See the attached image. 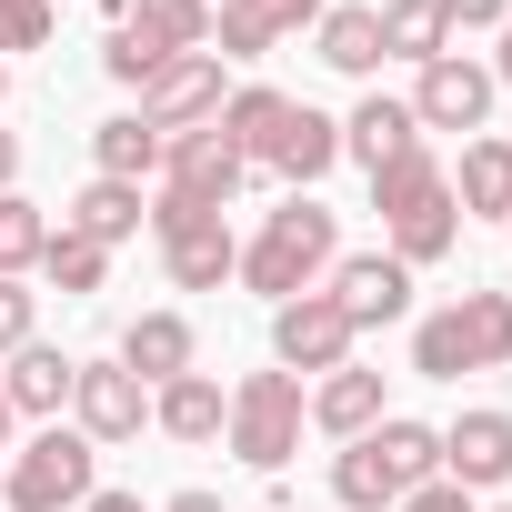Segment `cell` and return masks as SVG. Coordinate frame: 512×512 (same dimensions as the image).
I'll list each match as a JSON object with an SVG mask.
<instances>
[{
    "label": "cell",
    "mask_w": 512,
    "mask_h": 512,
    "mask_svg": "<svg viewBox=\"0 0 512 512\" xmlns=\"http://www.w3.org/2000/svg\"><path fill=\"white\" fill-rule=\"evenodd\" d=\"M221 131H231V151H241V161L282 171L292 191H302V181H322V171L342 161V121H322L312 101H292V91H262V81L221 101Z\"/></svg>",
    "instance_id": "6da1fadb"
},
{
    "label": "cell",
    "mask_w": 512,
    "mask_h": 512,
    "mask_svg": "<svg viewBox=\"0 0 512 512\" xmlns=\"http://www.w3.org/2000/svg\"><path fill=\"white\" fill-rule=\"evenodd\" d=\"M272 512H282V502H272Z\"/></svg>",
    "instance_id": "60d3db41"
},
{
    "label": "cell",
    "mask_w": 512,
    "mask_h": 512,
    "mask_svg": "<svg viewBox=\"0 0 512 512\" xmlns=\"http://www.w3.org/2000/svg\"><path fill=\"white\" fill-rule=\"evenodd\" d=\"M492 81H512V11H502V51H492Z\"/></svg>",
    "instance_id": "74e56055"
},
{
    "label": "cell",
    "mask_w": 512,
    "mask_h": 512,
    "mask_svg": "<svg viewBox=\"0 0 512 512\" xmlns=\"http://www.w3.org/2000/svg\"><path fill=\"white\" fill-rule=\"evenodd\" d=\"M322 61H332L342 81H372V71H382V11H372V0L322 11Z\"/></svg>",
    "instance_id": "cb8c5ba5"
},
{
    "label": "cell",
    "mask_w": 512,
    "mask_h": 512,
    "mask_svg": "<svg viewBox=\"0 0 512 512\" xmlns=\"http://www.w3.org/2000/svg\"><path fill=\"white\" fill-rule=\"evenodd\" d=\"M161 512H231V502H221V492H171Z\"/></svg>",
    "instance_id": "e575fe53"
},
{
    "label": "cell",
    "mask_w": 512,
    "mask_h": 512,
    "mask_svg": "<svg viewBox=\"0 0 512 512\" xmlns=\"http://www.w3.org/2000/svg\"><path fill=\"white\" fill-rule=\"evenodd\" d=\"M442 482H462V492L512 482V412H462L442 432Z\"/></svg>",
    "instance_id": "5bb4252c"
},
{
    "label": "cell",
    "mask_w": 512,
    "mask_h": 512,
    "mask_svg": "<svg viewBox=\"0 0 512 512\" xmlns=\"http://www.w3.org/2000/svg\"><path fill=\"white\" fill-rule=\"evenodd\" d=\"M151 422H161L171 442H221V422H231V392H221L211 372H181V382H161V392H151Z\"/></svg>",
    "instance_id": "ac0fdd59"
},
{
    "label": "cell",
    "mask_w": 512,
    "mask_h": 512,
    "mask_svg": "<svg viewBox=\"0 0 512 512\" xmlns=\"http://www.w3.org/2000/svg\"><path fill=\"white\" fill-rule=\"evenodd\" d=\"M141 221H151V211H141V181H101V171H91V181H81V201L61 211V231H81V241H101V251H111V241H131Z\"/></svg>",
    "instance_id": "ffe728a7"
},
{
    "label": "cell",
    "mask_w": 512,
    "mask_h": 512,
    "mask_svg": "<svg viewBox=\"0 0 512 512\" xmlns=\"http://www.w3.org/2000/svg\"><path fill=\"white\" fill-rule=\"evenodd\" d=\"M332 262H342L332 211H322L312 191H292V201L262 221V241L241 251V282H251V292H272V302H292V292H322V282H332Z\"/></svg>",
    "instance_id": "3957f363"
},
{
    "label": "cell",
    "mask_w": 512,
    "mask_h": 512,
    "mask_svg": "<svg viewBox=\"0 0 512 512\" xmlns=\"http://www.w3.org/2000/svg\"><path fill=\"white\" fill-rule=\"evenodd\" d=\"M161 61H181V51H151L141 31H111V51H101V71H111L121 91H151V71H161Z\"/></svg>",
    "instance_id": "f546056e"
},
{
    "label": "cell",
    "mask_w": 512,
    "mask_h": 512,
    "mask_svg": "<svg viewBox=\"0 0 512 512\" xmlns=\"http://www.w3.org/2000/svg\"><path fill=\"white\" fill-rule=\"evenodd\" d=\"M0 442H11V402H0Z\"/></svg>",
    "instance_id": "ab89813d"
},
{
    "label": "cell",
    "mask_w": 512,
    "mask_h": 512,
    "mask_svg": "<svg viewBox=\"0 0 512 512\" xmlns=\"http://www.w3.org/2000/svg\"><path fill=\"white\" fill-rule=\"evenodd\" d=\"M141 422H151V382H131L121 362H81V372H71V432H81L91 452L131 442Z\"/></svg>",
    "instance_id": "30bf717a"
},
{
    "label": "cell",
    "mask_w": 512,
    "mask_h": 512,
    "mask_svg": "<svg viewBox=\"0 0 512 512\" xmlns=\"http://www.w3.org/2000/svg\"><path fill=\"white\" fill-rule=\"evenodd\" d=\"M422 131H412V101H392V91H372L352 121H342V151L362 161V171H382V161H402Z\"/></svg>",
    "instance_id": "603a6c76"
},
{
    "label": "cell",
    "mask_w": 512,
    "mask_h": 512,
    "mask_svg": "<svg viewBox=\"0 0 512 512\" xmlns=\"http://www.w3.org/2000/svg\"><path fill=\"white\" fill-rule=\"evenodd\" d=\"M0 101H11V61H0Z\"/></svg>",
    "instance_id": "f35d334b"
},
{
    "label": "cell",
    "mask_w": 512,
    "mask_h": 512,
    "mask_svg": "<svg viewBox=\"0 0 512 512\" xmlns=\"http://www.w3.org/2000/svg\"><path fill=\"white\" fill-rule=\"evenodd\" d=\"M191 352H201V342H191V322H181V312H141V322L121 332V352H111V362H121L131 382H151V392H161V382H181V372H191Z\"/></svg>",
    "instance_id": "2e32d148"
},
{
    "label": "cell",
    "mask_w": 512,
    "mask_h": 512,
    "mask_svg": "<svg viewBox=\"0 0 512 512\" xmlns=\"http://www.w3.org/2000/svg\"><path fill=\"white\" fill-rule=\"evenodd\" d=\"M241 151H231V131L221 121H201V131H171L161 141V201H181V211H231V191H241Z\"/></svg>",
    "instance_id": "52a82bcc"
},
{
    "label": "cell",
    "mask_w": 512,
    "mask_h": 512,
    "mask_svg": "<svg viewBox=\"0 0 512 512\" xmlns=\"http://www.w3.org/2000/svg\"><path fill=\"white\" fill-rule=\"evenodd\" d=\"M21 342H31V292L0 282V352H21Z\"/></svg>",
    "instance_id": "1f68e13d"
},
{
    "label": "cell",
    "mask_w": 512,
    "mask_h": 512,
    "mask_svg": "<svg viewBox=\"0 0 512 512\" xmlns=\"http://www.w3.org/2000/svg\"><path fill=\"white\" fill-rule=\"evenodd\" d=\"M151 231H161V272H171L181 292H221V282L241 272V241H231V221H221V211L151 201Z\"/></svg>",
    "instance_id": "ba28073f"
},
{
    "label": "cell",
    "mask_w": 512,
    "mask_h": 512,
    "mask_svg": "<svg viewBox=\"0 0 512 512\" xmlns=\"http://www.w3.org/2000/svg\"><path fill=\"white\" fill-rule=\"evenodd\" d=\"M41 272H51L61 292H101V282H111V251L81 241V231H51V241H41Z\"/></svg>",
    "instance_id": "f1b7e54d"
},
{
    "label": "cell",
    "mask_w": 512,
    "mask_h": 512,
    "mask_svg": "<svg viewBox=\"0 0 512 512\" xmlns=\"http://www.w3.org/2000/svg\"><path fill=\"white\" fill-rule=\"evenodd\" d=\"M41 241H51L41 201H21V191H0V282H21V272H41Z\"/></svg>",
    "instance_id": "83f0119b"
},
{
    "label": "cell",
    "mask_w": 512,
    "mask_h": 512,
    "mask_svg": "<svg viewBox=\"0 0 512 512\" xmlns=\"http://www.w3.org/2000/svg\"><path fill=\"white\" fill-rule=\"evenodd\" d=\"M71 372H81L71 352H51V342H21V352H11V382H0V402H11V412H41V422H51V412L71 402Z\"/></svg>",
    "instance_id": "7402d4cb"
},
{
    "label": "cell",
    "mask_w": 512,
    "mask_h": 512,
    "mask_svg": "<svg viewBox=\"0 0 512 512\" xmlns=\"http://www.w3.org/2000/svg\"><path fill=\"white\" fill-rule=\"evenodd\" d=\"M492 362H512V292H462V302L412 322L422 382H462V372H492Z\"/></svg>",
    "instance_id": "277c9868"
},
{
    "label": "cell",
    "mask_w": 512,
    "mask_h": 512,
    "mask_svg": "<svg viewBox=\"0 0 512 512\" xmlns=\"http://www.w3.org/2000/svg\"><path fill=\"white\" fill-rule=\"evenodd\" d=\"M392 512H472V492H462V482H422V492H402Z\"/></svg>",
    "instance_id": "d6a6232c"
},
{
    "label": "cell",
    "mask_w": 512,
    "mask_h": 512,
    "mask_svg": "<svg viewBox=\"0 0 512 512\" xmlns=\"http://www.w3.org/2000/svg\"><path fill=\"white\" fill-rule=\"evenodd\" d=\"M221 51H181V61H161L151 71V91H141V121L171 141V131H201V121H221Z\"/></svg>",
    "instance_id": "8fae6325"
},
{
    "label": "cell",
    "mask_w": 512,
    "mask_h": 512,
    "mask_svg": "<svg viewBox=\"0 0 512 512\" xmlns=\"http://www.w3.org/2000/svg\"><path fill=\"white\" fill-rule=\"evenodd\" d=\"M51 41V0H0V61Z\"/></svg>",
    "instance_id": "4dcf8cb0"
},
{
    "label": "cell",
    "mask_w": 512,
    "mask_h": 512,
    "mask_svg": "<svg viewBox=\"0 0 512 512\" xmlns=\"http://www.w3.org/2000/svg\"><path fill=\"white\" fill-rule=\"evenodd\" d=\"M362 442H372V462L392 472V492H422V482H442V432H432V422H412V412H382Z\"/></svg>",
    "instance_id": "e0dca14e"
},
{
    "label": "cell",
    "mask_w": 512,
    "mask_h": 512,
    "mask_svg": "<svg viewBox=\"0 0 512 512\" xmlns=\"http://www.w3.org/2000/svg\"><path fill=\"white\" fill-rule=\"evenodd\" d=\"M302 422H312V402H302V372H241L231 382V452L251 462V472H282L292 452H302Z\"/></svg>",
    "instance_id": "5b68a950"
},
{
    "label": "cell",
    "mask_w": 512,
    "mask_h": 512,
    "mask_svg": "<svg viewBox=\"0 0 512 512\" xmlns=\"http://www.w3.org/2000/svg\"><path fill=\"white\" fill-rule=\"evenodd\" d=\"M11 181H21V141H11V131H0V191H11Z\"/></svg>",
    "instance_id": "8d00e7d4"
},
{
    "label": "cell",
    "mask_w": 512,
    "mask_h": 512,
    "mask_svg": "<svg viewBox=\"0 0 512 512\" xmlns=\"http://www.w3.org/2000/svg\"><path fill=\"white\" fill-rule=\"evenodd\" d=\"M91 492H101V452H91L81 432H61V422L11 462V482H0L11 512H71V502H91Z\"/></svg>",
    "instance_id": "8992f818"
},
{
    "label": "cell",
    "mask_w": 512,
    "mask_h": 512,
    "mask_svg": "<svg viewBox=\"0 0 512 512\" xmlns=\"http://www.w3.org/2000/svg\"><path fill=\"white\" fill-rule=\"evenodd\" d=\"M81 512H151V502H141V492H91Z\"/></svg>",
    "instance_id": "d590c367"
},
{
    "label": "cell",
    "mask_w": 512,
    "mask_h": 512,
    "mask_svg": "<svg viewBox=\"0 0 512 512\" xmlns=\"http://www.w3.org/2000/svg\"><path fill=\"white\" fill-rule=\"evenodd\" d=\"M91 161H101V181H151V171H161V131H151L141 111H121V121L91 131Z\"/></svg>",
    "instance_id": "4316f807"
},
{
    "label": "cell",
    "mask_w": 512,
    "mask_h": 512,
    "mask_svg": "<svg viewBox=\"0 0 512 512\" xmlns=\"http://www.w3.org/2000/svg\"><path fill=\"white\" fill-rule=\"evenodd\" d=\"M332 0H221V21H211V41H221V61H262L272 41H292L302 21H322Z\"/></svg>",
    "instance_id": "9a60e30c"
},
{
    "label": "cell",
    "mask_w": 512,
    "mask_h": 512,
    "mask_svg": "<svg viewBox=\"0 0 512 512\" xmlns=\"http://www.w3.org/2000/svg\"><path fill=\"white\" fill-rule=\"evenodd\" d=\"M322 292L342 302V322H352V332H382V322H402V312H412V272L392 262V251H342Z\"/></svg>",
    "instance_id": "4fadbf2b"
},
{
    "label": "cell",
    "mask_w": 512,
    "mask_h": 512,
    "mask_svg": "<svg viewBox=\"0 0 512 512\" xmlns=\"http://www.w3.org/2000/svg\"><path fill=\"white\" fill-rule=\"evenodd\" d=\"M492 61H462V51H442V61H422V81H412V131H482V111H492Z\"/></svg>",
    "instance_id": "7c38bea8"
},
{
    "label": "cell",
    "mask_w": 512,
    "mask_h": 512,
    "mask_svg": "<svg viewBox=\"0 0 512 512\" xmlns=\"http://www.w3.org/2000/svg\"><path fill=\"white\" fill-rule=\"evenodd\" d=\"M452 51V21H442V0H382V61H442Z\"/></svg>",
    "instance_id": "d4e9b609"
},
{
    "label": "cell",
    "mask_w": 512,
    "mask_h": 512,
    "mask_svg": "<svg viewBox=\"0 0 512 512\" xmlns=\"http://www.w3.org/2000/svg\"><path fill=\"white\" fill-rule=\"evenodd\" d=\"M312 422H322L332 442H362V432L382 422V372H362V362L322 372V392H312Z\"/></svg>",
    "instance_id": "44dd1931"
},
{
    "label": "cell",
    "mask_w": 512,
    "mask_h": 512,
    "mask_svg": "<svg viewBox=\"0 0 512 512\" xmlns=\"http://www.w3.org/2000/svg\"><path fill=\"white\" fill-rule=\"evenodd\" d=\"M372 211H382V231H392V262L402 272H422V262H442V251L462 241V211H452V171L412 141L402 161H382L372 171Z\"/></svg>",
    "instance_id": "7a4b0ae2"
},
{
    "label": "cell",
    "mask_w": 512,
    "mask_h": 512,
    "mask_svg": "<svg viewBox=\"0 0 512 512\" xmlns=\"http://www.w3.org/2000/svg\"><path fill=\"white\" fill-rule=\"evenodd\" d=\"M111 31H141L151 51H211V0H111Z\"/></svg>",
    "instance_id": "d6986e66"
},
{
    "label": "cell",
    "mask_w": 512,
    "mask_h": 512,
    "mask_svg": "<svg viewBox=\"0 0 512 512\" xmlns=\"http://www.w3.org/2000/svg\"><path fill=\"white\" fill-rule=\"evenodd\" d=\"M352 342H362V332L342 322L332 292H292V302H272V362H282V372H342Z\"/></svg>",
    "instance_id": "9c48e42d"
},
{
    "label": "cell",
    "mask_w": 512,
    "mask_h": 512,
    "mask_svg": "<svg viewBox=\"0 0 512 512\" xmlns=\"http://www.w3.org/2000/svg\"><path fill=\"white\" fill-rule=\"evenodd\" d=\"M502 11H512V0H442L452 31H502Z\"/></svg>",
    "instance_id": "836d02e7"
},
{
    "label": "cell",
    "mask_w": 512,
    "mask_h": 512,
    "mask_svg": "<svg viewBox=\"0 0 512 512\" xmlns=\"http://www.w3.org/2000/svg\"><path fill=\"white\" fill-rule=\"evenodd\" d=\"M452 211H502V221H512V141H462Z\"/></svg>",
    "instance_id": "484cf974"
},
{
    "label": "cell",
    "mask_w": 512,
    "mask_h": 512,
    "mask_svg": "<svg viewBox=\"0 0 512 512\" xmlns=\"http://www.w3.org/2000/svg\"><path fill=\"white\" fill-rule=\"evenodd\" d=\"M502 512H512V502H502Z\"/></svg>",
    "instance_id": "b9f144b4"
}]
</instances>
